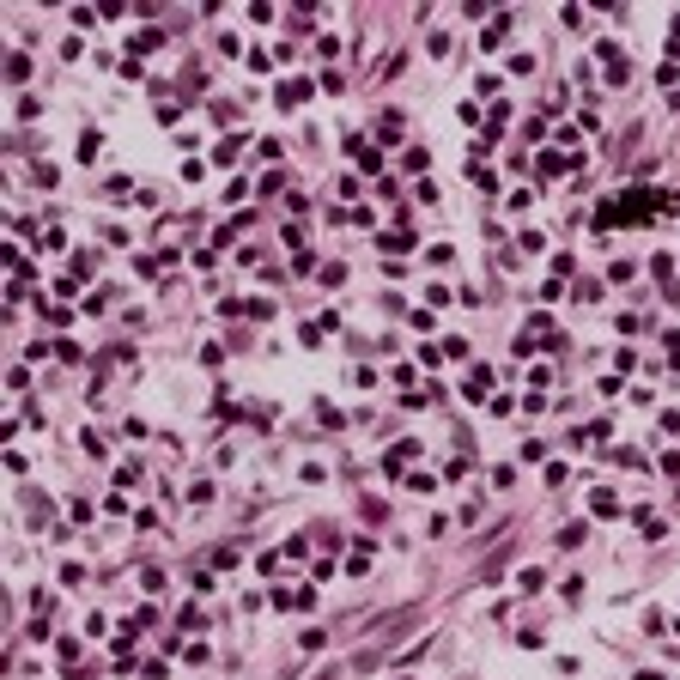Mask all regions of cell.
Returning <instances> with one entry per match:
<instances>
[{
  "label": "cell",
  "instance_id": "obj_1",
  "mask_svg": "<svg viewBox=\"0 0 680 680\" xmlns=\"http://www.w3.org/2000/svg\"><path fill=\"white\" fill-rule=\"evenodd\" d=\"M462 395H468V401H486V395H492V371H474V377H468V389H462Z\"/></svg>",
  "mask_w": 680,
  "mask_h": 680
},
{
  "label": "cell",
  "instance_id": "obj_2",
  "mask_svg": "<svg viewBox=\"0 0 680 680\" xmlns=\"http://www.w3.org/2000/svg\"><path fill=\"white\" fill-rule=\"evenodd\" d=\"M304 97H310V85H304V79H286V85H280V104H304Z\"/></svg>",
  "mask_w": 680,
  "mask_h": 680
},
{
  "label": "cell",
  "instance_id": "obj_3",
  "mask_svg": "<svg viewBox=\"0 0 680 680\" xmlns=\"http://www.w3.org/2000/svg\"><path fill=\"white\" fill-rule=\"evenodd\" d=\"M352 158H359L364 170H377V165H383V158H377V146H371V140H352Z\"/></svg>",
  "mask_w": 680,
  "mask_h": 680
},
{
  "label": "cell",
  "instance_id": "obj_4",
  "mask_svg": "<svg viewBox=\"0 0 680 680\" xmlns=\"http://www.w3.org/2000/svg\"><path fill=\"white\" fill-rule=\"evenodd\" d=\"M140 590L158 595V590H165V571H158V565H146V571H140Z\"/></svg>",
  "mask_w": 680,
  "mask_h": 680
},
{
  "label": "cell",
  "instance_id": "obj_5",
  "mask_svg": "<svg viewBox=\"0 0 680 680\" xmlns=\"http://www.w3.org/2000/svg\"><path fill=\"white\" fill-rule=\"evenodd\" d=\"M237 146H243L237 134H231V140H219V152H213V158H219V165H237Z\"/></svg>",
  "mask_w": 680,
  "mask_h": 680
},
{
  "label": "cell",
  "instance_id": "obj_6",
  "mask_svg": "<svg viewBox=\"0 0 680 680\" xmlns=\"http://www.w3.org/2000/svg\"><path fill=\"white\" fill-rule=\"evenodd\" d=\"M541 583H547V577L535 571V565H529V571H516V590H529V595H535V590H541Z\"/></svg>",
  "mask_w": 680,
  "mask_h": 680
},
{
  "label": "cell",
  "instance_id": "obj_7",
  "mask_svg": "<svg viewBox=\"0 0 680 680\" xmlns=\"http://www.w3.org/2000/svg\"><path fill=\"white\" fill-rule=\"evenodd\" d=\"M590 504H595V516H614V511H620V499H614V492H595Z\"/></svg>",
  "mask_w": 680,
  "mask_h": 680
}]
</instances>
